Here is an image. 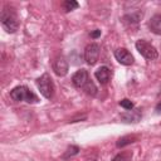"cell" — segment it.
<instances>
[{
	"label": "cell",
	"mask_w": 161,
	"mask_h": 161,
	"mask_svg": "<svg viewBox=\"0 0 161 161\" xmlns=\"http://www.w3.org/2000/svg\"><path fill=\"white\" fill-rule=\"evenodd\" d=\"M148 28L153 34L161 35V14H156L150 19Z\"/></svg>",
	"instance_id": "11"
},
{
	"label": "cell",
	"mask_w": 161,
	"mask_h": 161,
	"mask_svg": "<svg viewBox=\"0 0 161 161\" xmlns=\"http://www.w3.org/2000/svg\"><path fill=\"white\" fill-rule=\"evenodd\" d=\"M10 98L15 102L25 101L28 103H36L39 102L38 97L26 87V86H18L10 91Z\"/></svg>",
	"instance_id": "2"
},
{
	"label": "cell",
	"mask_w": 161,
	"mask_h": 161,
	"mask_svg": "<svg viewBox=\"0 0 161 161\" xmlns=\"http://www.w3.org/2000/svg\"><path fill=\"white\" fill-rule=\"evenodd\" d=\"M36 87L39 89V92L42 93V96L47 99H50L54 94V83L50 78V75L48 73H44L43 75H40L36 79Z\"/></svg>",
	"instance_id": "3"
},
{
	"label": "cell",
	"mask_w": 161,
	"mask_h": 161,
	"mask_svg": "<svg viewBox=\"0 0 161 161\" xmlns=\"http://www.w3.org/2000/svg\"><path fill=\"white\" fill-rule=\"evenodd\" d=\"M121 119L126 123H136L141 119V112L138 109H131L121 114Z\"/></svg>",
	"instance_id": "10"
},
{
	"label": "cell",
	"mask_w": 161,
	"mask_h": 161,
	"mask_svg": "<svg viewBox=\"0 0 161 161\" xmlns=\"http://www.w3.org/2000/svg\"><path fill=\"white\" fill-rule=\"evenodd\" d=\"M83 91L87 94H89V96H96L97 94V87L94 86V83L92 80H88L87 82V84L83 87Z\"/></svg>",
	"instance_id": "15"
},
{
	"label": "cell",
	"mask_w": 161,
	"mask_h": 161,
	"mask_svg": "<svg viewBox=\"0 0 161 161\" xmlns=\"http://www.w3.org/2000/svg\"><path fill=\"white\" fill-rule=\"evenodd\" d=\"M155 111H156L157 113H161V102H160V103H158V104L156 106V108H155Z\"/></svg>",
	"instance_id": "20"
},
{
	"label": "cell",
	"mask_w": 161,
	"mask_h": 161,
	"mask_svg": "<svg viewBox=\"0 0 161 161\" xmlns=\"http://www.w3.org/2000/svg\"><path fill=\"white\" fill-rule=\"evenodd\" d=\"M142 15H143L142 11H135V13H131V14H126L123 16V20L126 23H128V24H136V23H138L141 20Z\"/></svg>",
	"instance_id": "13"
},
{
	"label": "cell",
	"mask_w": 161,
	"mask_h": 161,
	"mask_svg": "<svg viewBox=\"0 0 161 161\" xmlns=\"http://www.w3.org/2000/svg\"><path fill=\"white\" fill-rule=\"evenodd\" d=\"M130 157H131V155H130V153L122 152V153L116 155V156L112 158V161H130Z\"/></svg>",
	"instance_id": "18"
},
{
	"label": "cell",
	"mask_w": 161,
	"mask_h": 161,
	"mask_svg": "<svg viewBox=\"0 0 161 161\" xmlns=\"http://www.w3.org/2000/svg\"><path fill=\"white\" fill-rule=\"evenodd\" d=\"M88 80H89V78H88V72H87L86 69H79V70H77V72L72 75V83H73L75 87H78V88H83V87L87 84Z\"/></svg>",
	"instance_id": "8"
},
{
	"label": "cell",
	"mask_w": 161,
	"mask_h": 161,
	"mask_svg": "<svg viewBox=\"0 0 161 161\" xmlns=\"http://www.w3.org/2000/svg\"><path fill=\"white\" fill-rule=\"evenodd\" d=\"M0 20H1V24H3L4 29L8 33H15L19 28V20H18L16 13L14 11L13 8L5 6L1 11Z\"/></svg>",
	"instance_id": "1"
},
{
	"label": "cell",
	"mask_w": 161,
	"mask_h": 161,
	"mask_svg": "<svg viewBox=\"0 0 161 161\" xmlns=\"http://www.w3.org/2000/svg\"><path fill=\"white\" fill-rule=\"evenodd\" d=\"M99 35H101V30L99 29H96L94 31L91 33V38H93V39H97Z\"/></svg>",
	"instance_id": "19"
},
{
	"label": "cell",
	"mask_w": 161,
	"mask_h": 161,
	"mask_svg": "<svg viewBox=\"0 0 161 161\" xmlns=\"http://www.w3.org/2000/svg\"><path fill=\"white\" fill-rule=\"evenodd\" d=\"M119 106H121L122 108L127 109V111H131V109H133V103H132L130 99H127V98H125V99H121V101H119Z\"/></svg>",
	"instance_id": "17"
},
{
	"label": "cell",
	"mask_w": 161,
	"mask_h": 161,
	"mask_svg": "<svg viewBox=\"0 0 161 161\" xmlns=\"http://www.w3.org/2000/svg\"><path fill=\"white\" fill-rule=\"evenodd\" d=\"M53 70L57 75L59 77H64L67 73H68V69H69V65H68V62L65 60L64 57H58L57 59H54L53 62Z\"/></svg>",
	"instance_id": "7"
},
{
	"label": "cell",
	"mask_w": 161,
	"mask_h": 161,
	"mask_svg": "<svg viewBox=\"0 0 161 161\" xmlns=\"http://www.w3.org/2000/svg\"><path fill=\"white\" fill-rule=\"evenodd\" d=\"M98 57H99V45L96 43L88 44L84 49V60L87 62V64L89 65L96 64V62L98 60Z\"/></svg>",
	"instance_id": "5"
},
{
	"label": "cell",
	"mask_w": 161,
	"mask_h": 161,
	"mask_svg": "<svg viewBox=\"0 0 161 161\" xmlns=\"http://www.w3.org/2000/svg\"><path fill=\"white\" fill-rule=\"evenodd\" d=\"M113 54L116 60L123 65H131L133 63V57L126 48H117Z\"/></svg>",
	"instance_id": "6"
},
{
	"label": "cell",
	"mask_w": 161,
	"mask_h": 161,
	"mask_svg": "<svg viewBox=\"0 0 161 161\" xmlns=\"http://www.w3.org/2000/svg\"><path fill=\"white\" fill-rule=\"evenodd\" d=\"M78 6H79V4H78L77 1H74V0H67V1L63 3V9H64V11H67V13H69V11H72V10H74V9H77Z\"/></svg>",
	"instance_id": "16"
},
{
	"label": "cell",
	"mask_w": 161,
	"mask_h": 161,
	"mask_svg": "<svg viewBox=\"0 0 161 161\" xmlns=\"http://www.w3.org/2000/svg\"><path fill=\"white\" fill-rule=\"evenodd\" d=\"M94 77H96V79H97L101 84H107V83L109 82V79H111V70H109L108 67L102 65V67H99V68L94 72Z\"/></svg>",
	"instance_id": "9"
},
{
	"label": "cell",
	"mask_w": 161,
	"mask_h": 161,
	"mask_svg": "<svg viewBox=\"0 0 161 161\" xmlns=\"http://www.w3.org/2000/svg\"><path fill=\"white\" fill-rule=\"evenodd\" d=\"M137 140H138V136H136V135H127V136H123V137L118 138L116 146L117 147H125V146H127L130 143L136 142Z\"/></svg>",
	"instance_id": "12"
},
{
	"label": "cell",
	"mask_w": 161,
	"mask_h": 161,
	"mask_svg": "<svg viewBox=\"0 0 161 161\" xmlns=\"http://www.w3.org/2000/svg\"><path fill=\"white\" fill-rule=\"evenodd\" d=\"M78 153H79V147L75 146V145H70V146H68V148H67V151L64 152V155L62 156V158H63V160H67V158L73 157V156H75V155H78Z\"/></svg>",
	"instance_id": "14"
},
{
	"label": "cell",
	"mask_w": 161,
	"mask_h": 161,
	"mask_svg": "<svg viewBox=\"0 0 161 161\" xmlns=\"http://www.w3.org/2000/svg\"><path fill=\"white\" fill-rule=\"evenodd\" d=\"M135 47H136L137 52H138L143 58H146L147 60H155V59L158 58V52H157V49H156L152 44H150L148 42L143 40V39L137 40L136 44H135Z\"/></svg>",
	"instance_id": "4"
},
{
	"label": "cell",
	"mask_w": 161,
	"mask_h": 161,
	"mask_svg": "<svg viewBox=\"0 0 161 161\" xmlns=\"http://www.w3.org/2000/svg\"><path fill=\"white\" fill-rule=\"evenodd\" d=\"M86 161H97V158H88V160H86Z\"/></svg>",
	"instance_id": "21"
}]
</instances>
